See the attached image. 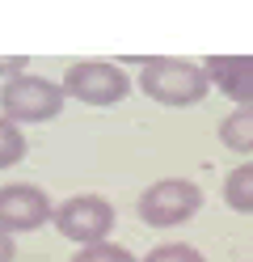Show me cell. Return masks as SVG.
<instances>
[{
	"label": "cell",
	"instance_id": "cell-1",
	"mask_svg": "<svg viewBox=\"0 0 253 262\" xmlns=\"http://www.w3.org/2000/svg\"><path fill=\"white\" fill-rule=\"evenodd\" d=\"M140 89L160 106H198L207 97L211 80L202 72V63L177 59V55H152L140 68Z\"/></svg>",
	"mask_w": 253,
	"mask_h": 262
},
{
	"label": "cell",
	"instance_id": "cell-2",
	"mask_svg": "<svg viewBox=\"0 0 253 262\" xmlns=\"http://www.w3.org/2000/svg\"><path fill=\"white\" fill-rule=\"evenodd\" d=\"M63 102H67L63 85H55V80H47V76H30V72L5 80V89H0V114H5L9 123H17V127L59 119Z\"/></svg>",
	"mask_w": 253,
	"mask_h": 262
},
{
	"label": "cell",
	"instance_id": "cell-3",
	"mask_svg": "<svg viewBox=\"0 0 253 262\" xmlns=\"http://www.w3.org/2000/svg\"><path fill=\"white\" fill-rule=\"evenodd\" d=\"M198 207H202V190L190 178H160L135 203V211H140V220L148 228H177L186 220H194Z\"/></svg>",
	"mask_w": 253,
	"mask_h": 262
},
{
	"label": "cell",
	"instance_id": "cell-4",
	"mask_svg": "<svg viewBox=\"0 0 253 262\" xmlns=\"http://www.w3.org/2000/svg\"><path fill=\"white\" fill-rule=\"evenodd\" d=\"M63 93L72 97V102H84V106H114V102H123L127 89H131V80L127 72L118 68V63L110 59H80L72 63V68L63 72Z\"/></svg>",
	"mask_w": 253,
	"mask_h": 262
},
{
	"label": "cell",
	"instance_id": "cell-5",
	"mask_svg": "<svg viewBox=\"0 0 253 262\" xmlns=\"http://www.w3.org/2000/svg\"><path fill=\"white\" fill-rule=\"evenodd\" d=\"M55 228L76 245H101L114 228V203L106 194H72L55 207Z\"/></svg>",
	"mask_w": 253,
	"mask_h": 262
},
{
	"label": "cell",
	"instance_id": "cell-6",
	"mask_svg": "<svg viewBox=\"0 0 253 262\" xmlns=\"http://www.w3.org/2000/svg\"><path fill=\"white\" fill-rule=\"evenodd\" d=\"M47 220H55V207H51L47 190L34 182H5L0 186V233H34Z\"/></svg>",
	"mask_w": 253,
	"mask_h": 262
},
{
	"label": "cell",
	"instance_id": "cell-7",
	"mask_svg": "<svg viewBox=\"0 0 253 262\" xmlns=\"http://www.w3.org/2000/svg\"><path fill=\"white\" fill-rule=\"evenodd\" d=\"M202 72L228 102H236V110L253 106V55H207Z\"/></svg>",
	"mask_w": 253,
	"mask_h": 262
},
{
	"label": "cell",
	"instance_id": "cell-8",
	"mask_svg": "<svg viewBox=\"0 0 253 262\" xmlns=\"http://www.w3.org/2000/svg\"><path fill=\"white\" fill-rule=\"evenodd\" d=\"M219 144L228 152H241V157H253V106L245 110H232L224 123H219Z\"/></svg>",
	"mask_w": 253,
	"mask_h": 262
},
{
	"label": "cell",
	"instance_id": "cell-9",
	"mask_svg": "<svg viewBox=\"0 0 253 262\" xmlns=\"http://www.w3.org/2000/svg\"><path fill=\"white\" fill-rule=\"evenodd\" d=\"M224 203L236 216H253V161H241L224 178Z\"/></svg>",
	"mask_w": 253,
	"mask_h": 262
},
{
	"label": "cell",
	"instance_id": "cell-10",
	"mask_svg": "<svg viewBox=\"0 0 253 262\" xmlns=\"http://www.w3.org/2000/svg\"><path fill=\"white\" fill-rule=\"evenodd\" d=\"M26 157V131L0 114V169H13Z\"/></svg>",
	"mask_w": 253,
	"mask_h": 262
},
{
	"label": "cell",
	"instance_id": "cell-11",
	"mask_svg": "<svg viewBox=\"0 0 253 262\" xmlns=\"http://www.w3.org/2000/svg\"><path fill=\"white\" fill-rule=\"evenodd\" d=\"M72 262H140V258L131 250H123V245H114V241H101V245H80L72 254Z\"/></svg>",
	"mask_w": 253,
	"mask_h": 262
},
{
	"label": "cell",
	"instance_id": "cell-12",
	"mask_svg": "<svg viewBox=\"0 0 253 262\" xmlns=\"http://www.w3.org/2000/svg\"><path fill=\"white\" fill-rule=\"evenodd\" d=\"M140 262H207L194 245H181V241H169V245H156L152 254H144Z\"/></svg>",
	"mask_w": 253,
	"mask_h": 262
},
{
	"label": "cell",
	"instance_id": "cell-13",
	"mask_svg": "<svg viewBox=\"0 0 253 262\" xmlns=\"http://www.w3.org/2000/svg\"><path fill=\"white\" fill-rule=\"evenodd\" d=\"M26 63H30L26 55H0V76H9V80H13V76H21Z\"/></svg>",
	"mask_w": 253,
	"mask_h": 262
},
{
	"label": "cell",
	"instance_id": "cell-14",
	"mask_svg": "<svg viewBox=\"0 0 253 262\" xmlns=\"http://www.w3.org/2000/svg\"><path fill=\"white\" fill-rule=\"evenodd\" d=\"M17 258V241L9 233H0V262H13Z\"/></svg>",
	"mask_w": 253,
	"mask_h": 262
}]
</instances>
